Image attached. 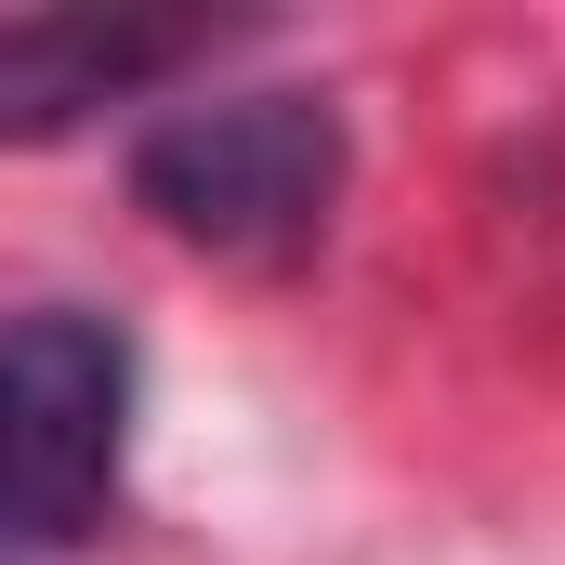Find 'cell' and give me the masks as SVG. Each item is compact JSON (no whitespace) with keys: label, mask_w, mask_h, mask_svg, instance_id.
<instances>
[{"label":"cell","mask_w":565,"mask_h":565,"mask_svg":"<svg viewBox=\"0 0 565 565\" xmlns=\"http://www.w3.org/2000/svg\"><path fill=\"white\" fill-rule=\"evenodd\" d=\"M132 198L211 264H302L342 211V106L329 93H184L132 132Z\"/></svg>","instance_id":"obj_1"},{"label":"cell","mask_w":565,"mask_h":565,"mask_svg":"<svg viewBox=\"0 0 565 565\" xmlns=\"http://www.w3.org/2000/svg\"><path fill=\"white\" fill-rule=\"evenodd\" d=\"M224 26L198 13H13L0 26V145H53L106 106H145L158 79L211 66Z\"/></svg>","instance_id":"obj_3"},{"label":"cell","mask_w":565,"mask_h":565,"mask_svg":"<svg viewBox=\"0 0 565 565\" xmlns=\"http://www.w3.org/2000/svg\"><path fill=\"white\" fill-rule=\"evenodd\" d=\"M132 329L93 302H13L0 316V540L79 553L132 460Z\"/></svg>","instance_id":"obj_2"}]
</instances>
